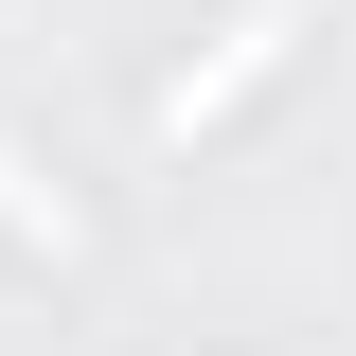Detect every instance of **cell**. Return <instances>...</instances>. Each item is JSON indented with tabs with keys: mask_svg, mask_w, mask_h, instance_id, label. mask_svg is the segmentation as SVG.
<instances>
[{
	"mask_svg": "<svg viewBox=\"0 0 356 356\" xmlns=\"http://www.w3.org/2000/svg\"><path fill=\"white\" fill-rule=\"evenodd\" d=\"M285 36H303V0H250V18H232V36H214L196 72L161 89V143H196V125H214V107H232L250 72H285Z\"/></svg>",
	"mask_w": 356,
	"mask_h": 356,
	"instance_id": "6da1fadb",
	"label": "cell"
}]
</instances>
